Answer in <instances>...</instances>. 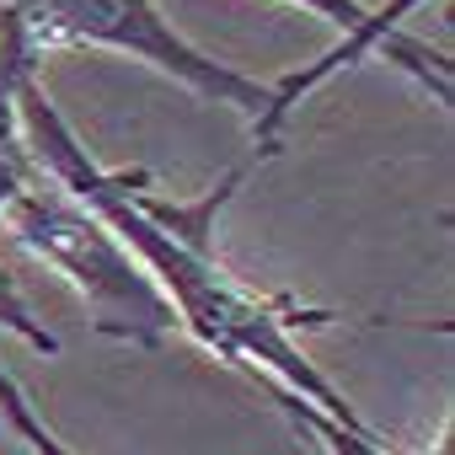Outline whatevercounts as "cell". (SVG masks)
Masks as SVG:
<instances>
[{
  "mask_svg": "<svg viewBox=\"0 0 455 455\" xmlns=\"http://www.w3.org/2000/svg\"><path fill=\"white\" fill-rule=\"evenodd\" d=\"M252 386H263V391L274 396V407H279L322 455H407V450H396L370 418H364V423H343V418L322 412L316 402H306V396H295V391H284V386H274V380H252ZM439 455H450V444H439Z\"/></svg>",
  "mask_w": 455,
  "mask_h": 455,
  "instance_id": "cell-5",
  "label": "cell"
},
{
  "mask_svg": "<svg viewBox=\"0 0 455 455\" xmlns=\"http://www.w3.org/2000/svg\"><path fill=\"white\" fill-rule=\"evenodd\" d=\"M0 220L12 225V236L28 252L54 263L86 295L92 327L102 338H118L134 348H161L177 332V316H172L166 295L156 290V279L145 274V263L49 172H33V182L6 204Z\"/></svg>",
  "mask_w": 455,
  "mask_h": 455,
  "instance_id": "cell-2",
  "label": "cell"
},
{
  "mask_svg": "<svg viewBox=\"0 0 455 455\" xmlns=\"http://www.w3.org/2000/svg\"><path fill=\"white\" fill-rule=\"evenodd\" d=\"M17 124H22V145H28L33 166L49 172L70 198H81L145 263V274L166 295L177 327L193 332L198 348H209L220 364L242 370L247 380H274L343 423H364V412L348 402V391H338L332 375H322L300 343V332L327 327L332 311H311L290 295L247 290L214 252V220L236 198L247 172H231L193 204L156 198V193H145V172H113L81 145V134L65 124L54 97L44 92L38 70H28L17 86Z\"/></svg>",
  "mask_w": 455,
  "mask_h": 455,
  "instance_id": "cell-1",
  "label": "cell"
},
{
  "mask_svg": "<svg viewBox=\"0 0 455 455\" xmlns=\"http://www.w3.org/2000/svg\"><path fill=\"white\" fill-rule=\"evenodd\" d=\"M0 423L17 434V444H22L28 455H76V450L44 423V412L33 407V396L22 391V380L6 370V359H0Z\"/></svg>",
  "mask_w": 455,
  "mask_h": 455,
  "instance_id": "cell-6",
  "label": "cell"
},
{
  "mask_svg": "<svg viewBox=\"0 0 455 455\" xmlns=\"http://www.w3.org/2000/svg\"><path fill=\"white\" fill-rule=\"evenodd\" d=\"M17 22L33 54L44 49H118L129 60H145L150 70L182 81L193 97L236 108L252 129L274 108V81L242 76L225 60L204 54L193 38L177 33V22L156 0H0Z\"/></svg>",
  "mask_w": 455,
  "mask_h": 455,
  "instance_id": "cell-3",
  "label": "cell"
},
{
  "mask_svg": "<svg viewBox=\"0 0 455 455\" xmlns=\"http://www.w3.org/2000/svg\"><path fill=\"white\" fill-rule=\"evenodd\" d=\"M28 70H38V54L22 38V22L0 6V214H6V204L38 172L28 145H22V124H17V86H22Z\"/></svg>",
  "mask_w": 455,
  "mask_h": 455,
  "instance_id": "cell-4",
  "label": "cell"
},
{
  "mask_svg": "<svg viewBox=\"0 0 455 455\" xmlns=\"http://www.w3.org/2000/svg\"><path fill=\"white\" fill-rule=\"evenodd\" d=\"M0 327H6L12 338H22L28 348H38V354H60V338L44 327V316H33V306H28V295H22V284L12 279V268L0 263Z\"/></svg>",
  "mask_w": 455,
  "mask_h": 455,
  "instance_id": "cell-7",
  "label": "cell"
}]
</instances>
